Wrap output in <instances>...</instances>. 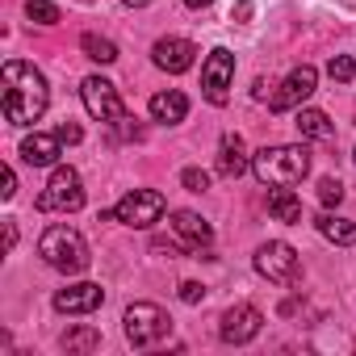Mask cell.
I'll list each match as a JSON object with an SVG mask.
<instances>
[{
  "label": "cell",
  "instance_id": "obj_1",
  "mask_svg": "<svg viewBox=\"0 0 356 356\" xmlns=\"http://www.w3.org/2000/svg\"><path fill=\"white\" fill-rule=\"evenodd\" d=\"M0 88H5V118L13 126H34L47 113V105H51L47 76L34 63H22V59L5 63V72H0Z\"/></svg>",
  "mask_w": 356,
  "mask_h": 356
},
{
  "label": "cell",
  "instance_id": "obj_2",
  "mask_svg": "<svg viewBox=\"0 0 356 356\" xmlns=\"http://www.w3.org/2000/svg\"><path fill=\"white\" fill-rule=\"evenodd\" d=\"M252 172L260 185H298L310 172V151L302 143H281V147H264L252 155Z\"/></svg>",
  "mask_w": 356,
  "mask_h": 356
},
{
  "label": "cell",
  "instance_id": "obj_3",
  "mask_svg": "<svg viewBox=\"0 0 356 356\" xmlns=\"http://www.w3.org/2000/svg\"><path fill=\"white\" fill-rule=\"evenodd\" d=\"M38 256H42L51 268L67 273V277H76V273L88 268V243H84V235L72 231V227H47L42 239H38Z\"/></svg>",
  "mask_w": 356,
  "mask_h": 356
},
{
  "label": "cell",
  "instance_id": "obj_4",
  "mask_svg": "<svg viewBox=\"0 0 356 356\" xmlns=\"http://www.w3.org/2000/svg\"><path fill=\"white\" fill-rule=\"evenodd\" d=\"M38 210H59V214H76L80 206H84V185H80V172L76 168H67V163H59L55 172H51V181H47V189L38 193V202H34Z\"/></svg>",
  "mask_w": 356,
  "mask_h": 356
},
{
  "label": "cell",
  "instance_id": "obj_5",
  "mask_svg": "<svg viewBox=\"0 0 356 356\" xmlns=\"http://www.w3.org/2000/svg\"><path fill=\"white\" fill-rule=\"evenodd\" d=\"M252 264H256V273H260L264 281H273V285H281V289H293V285L302 281V260H298V252H293L289 243H281V239L264 243Z\"/></svg>",
  "mask_w": 356,
  "mask_h": 356
},
{
  "label": "cell",
  "instance_id": "obj_6",
  "mask_svg": "<svg viewBox=\"0 0 356 356\" xmlns=\"http://www.w3.org/2000/svg\"><path fill=\"white\" fill-rule=\"evenodd\" d=\"M126 339L134 343V348H155L159 339H168V331H172V318L155 306V302H134V306H126Z\"/></svg>",
  "mask_w": 356,
  "mask_h": 356
},
{
  "label": "cell",
  "instance_id": "obj_7",
  "mask_svg": "<svg viewBox=\"0 0 356 356\" xmlns=\"http://www.w3.org/2000/svg\"><path fill=\"white\" fill-rule=\"evenodd\" d=\"M163 210H168L163 193H155V189H134V193H126V197L113 206V222H126V227H134V231H147V227H155V222L163 218Z\"/></svg>",
  "mask_w": 356,
  "mask_h": 356
},
{
  "label": "cell",
  "instance_id": "obj_8",
  "mask_svg": "<svg viewBox=\"0 0 356 356\" xmlns=\"http://www.w3.org/2000/svg\"><path fill=\"white\" fill-rule=\"evenodd\" d=\"M231 80H235V55L227 47H214L202 63V97L210 105H227L231 97Z\"/></svg>",
  "mask_w": 356,
  "mask_h": 356
},
{
  "label": "cell",
  "instance_id": "obj_9",
  "mask_svg": "<svg viewBox=\"0 0 356 356\" xmlns=\"http://www.w3.org/2000/svg\"><path fill=\"white\" fill-rule=\"evenodd\" d=\"M80 101H84V109L97 118V122H122L126 118V105H122V97H118V84L113 80H105V76H88L84 84H80Z\"/></svg>",
  "mask_w": 356,
  "mask_h": 356
},
{
  "label": "cell",
  "instance_id": "obj_10",
  "mask_svg": "<svg viewBox=\"0 0 356 356\" xmlns=\"http://www.w3.org/2000/svg\"><path fill=\"white\" fill-rule=\"evenodd\" d=\"M172 231L185 239V252H189V256H197V260H214V252H210L214 227H210L202 214H193V210H176V214H172Z\"/></svg>",
  "mask_w": 356,
  "mask_h": 356
},
{
  "label": "cell",
  "instance_id": "obj_11",
  "mask_svg": "<svg viewBox=\"0 0 356 356\" xmlns=\"http://www.w3.org/2000/svg\"><path fill=\"white\" fill-rule=\"evenodd\" d=\"M314 84H318V72L310 67V63H302V67H293L289 76H285V84L273 92V113H285V109H302V101H310V92H314Z\"/></svg>",
  "mask_w": 356,
  "mask_h": 356
},
{
  "label": "cell",
  "instance_id": "obj_12",
  "mask_svg": "<svg viewBox=\"0 0 356 356\" xmlns=\"http://www.w3.org/2000/svg\"><path fill=\"white\" fill-rule=\"evenodd\" d=\"M260 327H264V314H260L256 306L239 302V306H231V310L222 314L218 335H222V343H252V339L260 335Z\"/></svg>",
  "mask_w": 356,
  "mask_h": 356
},
{
  "label": "cell",
  "instance_id": "obj_13",
  "mask_svg": "<svg viewBox=\"0 0 356 356\" xmlns=\"http://www.w3.org/2000/svg\"><path fill=\"white\" fill-rule=\"evenodd\" d=\"M151 59H155V67H163V72H172V76H181V72L193 67L197 47H193L189 38H159V42L151 47Z\"/></svg>",
  "mask_w": 356,
  "mask_h": 356
},
{
  "label": "cell",
  "instance_id": "obj_14",
  "mask_svg": "<svg viewBox=\"0 0 356 356\" xmlns=\"http://www.w3.org/2000/svg\"><path fill=\"white\" fill-rule=\"evenodd\" d=\"M101 302H105V289L92 285V281L67 285V289L55 293V310H59V314H88V310H97Z\"/></svg>",
  "mask_w": 356,
  "mask_h": 356
},
{
  "label": "cell",
  "instance_id": "obj_15",
  "mask_svg": "<svg viewBox=\"0 0 356 356\" xmlns=\"http://www.w3.org/2000/svg\"><path fill=\"white\" fill-rule=\"evenodd\" d=\"M248 168H252V155H248L243 134H222V147H218V176L235 181V176H243Z\"/></svg>",
  "mask_w": 356,
  "mask_h": 356
},
{
  "label": "cell",
  "instance_id": "obj_16",
  "mask_svg": "<svg viewBox=\"0 0 356 356\" xmlns=\"http://www.w3.org/2000/svg\"><path fill=\"white\" fill-rule=\"evenodd\" d=\"M189 113V97L181 88H168V92H155L151 97V118L163 122V126H176V122H185Z\"/></svg>",
  "mask_w": 356,
  "mask_h": 356
},
{
  "label": "cell",
  "instance_id": "obj_17",
  "mask_svg": "<svg viewBox=\"0 0 356 356\" xmlns=\"http://www.w3.org/2000/svg\"><path fill=\"white\" fill-rule=\"evenodd\" d=\"M59 147H63L59 130H55V134H30V138L22 143V159L34 163V168H47V163L59 159Z\"/></svg>",
  "mask_w": 356,
  "mask_h": 356
},
{
  "label": "cell",
  "instance_id": "obj_18",
  "mask_svg": "<svg viewBox=\"0 0 356 356\" xmlns=\"http://www.w3.org/2000/svg\"><path fill=\"white\" fill-rule=\"evenodd\" d=\"M268 214H273L277 222H285V227L302 222V202L293 197L289 185H268Z\"/></svg>",
  "mask_w": 356,
  "mask_h": 356
},
{
  "label": "cell",
  "instance_id": "obj_19",
  "mask_svg": "<svg viewBox=\"0 0 356 356\" xmlns=\"http://www.w3.org/2000/svg\"><path fill=\"white\" fill-rule=\"evenodd\" d=\"M314 227H318V235H323V239H331V243H339V248H352V243H356V222L335 218L331 210H323Z\"/></svg>",
  "mask_w": 356,
  "mask_h": 356
},
{
  "label": "cell",
  "instance_id": "obj_20",
  "mask_svg": "<svg viewBox=\"0 0 356 356\" xmlns=\"http://www.w3.org/2000/svg\"><path fill=\"white\" fill-rule=\"evenodd\" d=\"M293 126H298L302 138H331V134H335V126H331V118H327L323 109H298Z\"/></svg>",
  "mask_w": 356,
  "mask_h": 356
},
{
  "label": "cell",
  "instance_id": "obj_21",
  "mask_svg": "<svg viewBox=\"0 0 356 356\" xmlns=\"http://www.w3.org/2000/svg\"><path fill=\"white\" fill-rule=\"evenodd\" d=\"M59 348H63V352H97V348H101V331H97V327H88V323H80V327L63 331Z\"/></svg>",
  "mask_w": 356,
  "mask_h": 356
},
{
  "label": "cell",
  "instance_id": "obj_22",
  "mask_svg": "<svg viewBox=\"0 0 356 356\" xmlns=\"http://www.w3.org/2000/svg\"><path fill=\"white\" fill-rule=\"evenodd\" d=\"M80 47H84V55H88L92 63H113V59H118V47H113L109 38H101V34H84Z\"/></svg>",
  "mask_w": 356,
  "mask_h": 356
},
{
  "label": "cell",
  "instance_id": "obj_23",
  "mask_svg": "<svg viewBox=\"0 0 356 356\" xmlns=\"http://www.w3.org/2000/svg\"><path fill=\"white\" fill-rule=\"evenodd\" d=\"M26 17L38 22V26H55L59 22V9L51 5V0H26Z\"/></svg>",
  "mask_w": 356,
  "mask_h": 356
},
{
  "label": "cell",
  "instance_id": "obj_24",
  "mask_svg": "<svg viewBox=\"0 0 356 356\" xmlns=\"http://www.w3.org/2000/svg\"><path fill=\"white\" fill-rule=\"evenodd\" d=\"M339 202H343V185L335 181V176H323V181H318V206L331 210V206H339Z\"/></svg>",
  "mask_w": 356,
  "mask_h": 356
},
{
  "label": "cell",
  "instance_id": "obj_25",
  "mask_svg": "<svg viewBox=\"0 0 356 356\" xmlns=\"http://www.w3.org/2000/svg\"><path fill=\"white\" fill-rule=\"evenodd\" d=\"M327 76H331V80H339V84H348V80L356 76V59H348V55H335V59L327 63Z\"/></svg>",
  "mask_w": 356,
  "mask_h": 356
},
{
  "label": "cell",
  "instance_id": "obj_26",
  "mask_svg": "<svg viewBox=\"0 0 356 356\" xmlns=\"http://www.w3.org/2000/svg\"><path fill=\"white\" fill-rule=\"evenodd\" d=\"M181 185H185L189 193H206V189H210V172H202V168H185V172H181Z\"/></svg>",
  "mask_w": 356,
  "mask_h": 356
},
{
  "label": "cell",
  "instance_id": "obj_27",
  "mask_svg": "<svg viewBox=\"0 0 356 356\" xmlns=\"http://www.w3.org/2000/svg\"><path fill=\"white\" fill-rule=\"evenodd\" d=\"M206 298V285H197V281H185L181 285V302H189V306H197Z\"/></svg>",
  "mask_w": 356,
  "mask_h": 356
},
{
  "label": "cell",
  "instance_id": "obj_28",
  "mask_svg": "<svg viewBox=\"0 0 356 356\" xmlns=\"http://www.w3.org/2000/svg\"><path fill=\"white\" fill-rule=\"evenodd\" d=\"M59 138H63V143L72 147V143H80L84 134H80V126H72V122H63V126H59Z\"/></svg>",
  "mask_w": 356,
  "mask_h": 356
},
{
  "label": "cell",
  "instance_id": "obj_29",
  "mask_svg": "<svg viewBox=\"0 0 356 356\" xmlns=\"http://www.w3.org/2000/svg\"><path fill=\"white\" fill-rule=\"evenodd\" d=\"M13 193H17V172H13V168H5V189H0V197L9 202Z\"/></svg>",
  "mask_w": 356,
  "mask_h": 356
},
{
  "label": "cell",
  "instance_id": "obj_30",
  "mask_svg": "<svg viewBox=\"0 0 356 356\" xmlns=\"http://www.w3.org/2000/svg\"><path fill=\"white\" fill-rule=\"evenodd\" d=\"M13 243H17V222H5V248L13 252Z\"/></svg>",
  "mask_w": 356,
  "mask_h": 356
},
{
  "label": "cell",
  "instance_id": "obj_31",
  "mask_svg": "<svg viewBox=\"0 0 356 356\" xmlns=\"http://www.w3.org/2000/svg\"><path fill=\"white\" fill-rule=\"evenodd\" d=\"M214 0H185V9H210Z\"/></svg>",
  "mask_w": 356,
  "mask_h": 356
},
{
  "label": "cell",
  "instance_id": "obj_32",
  "mask_svg": "<svg viewBox=\"0 0 356 356\" xmlns=\"http://www.w3.org/2000/svg\"><path fill=\"white\" fill-rule=\"evenodd\" d=\"M122 5H126V9H147L151 0H122Z\"/></svg>",
  "mask_w": 356,
  "mask_h": 356
},
{
  "label": "cell",
  "instance_id": "obj_33",
  "mask_svg": "<svg viewBox=\"0 0 356 356\" xmlns=\"http://www.w3.org/2000/svg\"><path fill=\"white\" fill-rule=\"evenodd\" d=\"M352 159H356V151H352Z\"/></svg>",
  "mask_w": 356,
  "mask_h": 356
}]
</instances>
